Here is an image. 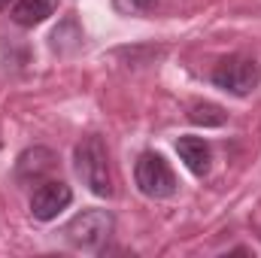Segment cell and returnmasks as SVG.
<instances>
[{
	"label": "cell",
	"mask_w": 261,
	"mask_h": 258,
	"mask_svg": "<svg viewBox=\"0 0 261 258\" xmlns=\"http://www.w3.org/2000/svg\"><path fill=\"white\" fill-rule=\"evenodd\" d=\"M73 161H76V173L79 179L88 186V192L97 197H110L113 194V173H110V152L103 146V140L97 134H88L76 143L73 149Z\"/></svg>",
	"instance_id": "1"
},
{
	"label": "cell",
	"mask_w": 261,
	"mask_h": 258,
	"mask_svg": "<svg viewBox=\"0 0 261 258\" xmlns=\"http://www.w3.org/2000/svg\"><path fill=\"white\" fill-rule=\"evenodd\" d=\"M113 228H116L113 213H110V210H100V207H91V210L76 213V216L64 225L61 234H64L67 243H70L73 249H79V252H100L103 243L110 240Z\"/></svg>",
	"instance_id": "2"
},
{
	"label": "cell",
	"mask_w": 261,
	"mask_h": 258,
	"mask_svg": "<svg viewBox=\"0 0 261 258\" xmlns=\"http://www.w3.org/2000/svg\"><path fill=\"white\" fill-rule=\"evenodd\" d=\"M210 79H213L216 88H222V91H228L234 97H246V94H252L258 88L261 67L249 55H228V58H222L216 64Z\"/></svg>",
	"instance_id": "3"
},
{
	"label": "cell",
	"mask_w": 261,
	"mask_h": 258,
	"mask_svg": "<svg viewBox=\"0 0 261 258\" xmlns=\"http://www.w3.org/2000/svg\"><path fill=\"white\" fill-rule=\"evenodd\" d=\"M134 179H137V189L146 194V197H155V200H164V197H173L179 183H176V173L170 170V164L164 161V155L158 152H143L134 164Z\"/></svg>",
	"instance_id": "4"
},
{
	"label": "cell",
	"mask_w": 261,
	"mask_h": 258,
	"mask_svg": "<svg viewBox=\"0 0 261 258\" xmlns=\"http://www.w3.org/2000/svg\"><path fill=\"white\" fill-rule=\"evenodd\" d=\"M73 200V189L61 183V179H43L34 194H31V216L37 222H52L61 210L70 207Z\"/></svg>",
	"instance_id": "5"
},
{
	"label": "cell",
	"mask_w": 261,
	"mask_h": 258,
	"mask_svg": "<svg viewBox=\"0 0 261 258\" xmlns=\"http://www.w3.org/2000/svg\"><path fill=\"white\" fill-rule=\"evenodd\" d=\"M58 164V155L46 146H31L15 161V183L21 186H40Z\"/></svg>",
	"instance_id": "6"
},
{
	"label": "cell",
	"mask_w": 261,
	"mask_h": 258,
	"mask_svg": "<svg viewBox=\"0 0 261 258\" xmlns=\"http://www.w3.org/2000/svg\"><path fill=\"white\" fill-rule=\"evenodd\" d=\"M176 152H179V158L186 161V167L195 173V176H206L210 173V167H213V149H210V143L203 140V137H179L176 140Z\"/></svg>",
	"instance_id": "7"
},
{
	"label": "cell",
	"mask_w": 261,
	"mask_h": 258,
	"mask_svg": "<svg viewBox=\"0 0 261 258\" xmlns=\"http://www.w3.org/2000/svg\"><path fill=\"white\" fill-rule=\"evenodd\" d=\"M55 9H58V0H15L12 21L18 28H37L49 15H55Z\"/></svg>",
	"instance_id": "8"
},
{
	"label": "cell",
	"mask_w": 261,
	"mask_h": 258,
	"mask_svg": "<svg viewBox=\"0 0 261 258\" xmlns=\"http://www.w3.org/2000/svg\"><path fill=\"white\" fill-rule=\"evenodd\" d=\"M228 113L219 107V104H206V100H197L189 107V122L192 125H203V128H219L225 125Z\"/></svg>",
	"instance_id": "9"
},
{
	"label": "cell",
	"mask_w": 261,
	"mask_h": 258,
	"mask_svg": "<svg viewBox=\"0 0 261 258\" xmlns=\"http://www.w3.org/2000/svg\"><path fill=\"white\" fill-rule=\"evenodd\" d=\"M158 6V0H113V9L119 15H149Z\"/></svg>",
	"instance_id": "10"
},
{
	"label": "cell",
	"mask_w": 261,
	"mask_h": 258,
	"mask_svg": "<svg viewBox=\"0 0 261 258\" xmlns=\"http://www.w3.org/2000/svg\"><path fill=\"white\" fill-rule=\"evenodd\" d=\"M9 6V0H0V9H6Z\"/></svg>",
	"instance_id": "11"
}]
</instances>
